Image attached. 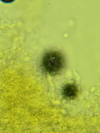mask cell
<instances>
[{
    "label": "cell",
    "instance_id": "6da1fadb",
    "mask_svg": "<svg viewBox=\"0 0 100 133\" xmlns=\"http://www.w3.org/2000/svg\"><path fill=\"white\" fill-rule=\"evenodd\" d=\"M64 66V58L59 52L50 51L42 58V68L46 73L55 75Z\"/></svg>",
    "mask_w": 100,
    "mask_h": 133
},
{
    "label": "cell",
    "instance_id": "7a4b0ae2",
    "mask_svg": "<svg viewBox=\"0 0 100 133\" xmlns=\"http://www.w3.org/2000/svg\"><path fill=\"white\" fill-rule=\"evenodd\" d=\"M62 93L65 99L73 100L77 97L78 93V89L75 84L68 83V84H67L64 87Z\"/></svg>",
    "mask_w": 100,
    "mask_h": 133
}]
</instances>
